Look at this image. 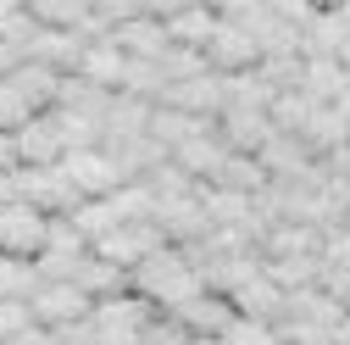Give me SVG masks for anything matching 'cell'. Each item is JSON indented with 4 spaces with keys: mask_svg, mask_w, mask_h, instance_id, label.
I'll use <instances>...</instances> for the list:
<instances>
[{
    "mask_svg": "<svg viewBox=\"0 0 350 345\" xmlns=\"http://www.w3.org/2000/svg\"><path fill=\"white\" fill-rule=\"evenodd\" d=\"M317 262H323V273H350V223H339V229L323 234Z\"/></svg>",
    "mask_w": 350,
    "mask_h": 345,
    "instance_id": "23",
    "label": "cell"
},
{
    "mask_svg": "<svg viewBox=\"0 0 350 345\" xmlns=\"http://www.w3.org/2000/svg\"><path fill=\"white\" fill-rule=\"evenodd\" d=\"M323 251V229L306 223H273L261 240V262H289V256H317Z\"/></svg>",
    "mask_w": 350,
    "mask_h": 345,
    "instance_id": "14",
    "label": "cell"
},
{
    "mask_svg": "<svg viewBox=\"0 0 350 345\" xmlns=\"http://www.w3.org/2000/svg\"><path fill=\"white\" fill-rule=\"evenodd\" d=\"M17 201H23V184H17V167H12V172H0V212L17 206Z\"/></svg>",
    "mask_w": 350,
    "mask_h": 345,
    "instance_id": "27",
    "label": "cell"
},
{
    "mask_svg": "<svg viewBox=\"0 0 350 345\" xmlns=\"http://www.w3.org/2000/svg\"><path fill=\"white\" fill-rule=\"evenodd\" d=\"M306 145H312V156L317 162H328V156H339L345 145H350V123H345V112L339 106H317V117L306 123V134H300Z\"/></svg>",
    "mask_w": 350,
    "mask_h": 345,
    "instance_id": "16",
    "label": "cell"
},
{
    "mask_svg": "<svg viewBox=\"0 0 350 345\" xmlns=\"http://www.w3.org/2000/svg\"><path fill=\"white\" fill-rule=\"evenodd\" d=\"M223 345H284V340H278V323H250V318H234V329L223 334Z\"/></svg>",
    "mask_w": 350,
    "mask_h": 345,
    "instance_id": "25",
    "label": "cell"
},
{
    "mask_svg": "<svg viewBox=\"0 0 350 345\" xmlns=\"http://www.w3.org/2000/svg\"><path fill=\"white\" fill-rule=\"evenodd\" d=\"M128 67H134V62H128V56L111 45V39H95V45L83 51V62H78V78H90L95 90H106V95H122Z\"/></svg>",
    "mask_w": 350,
    "mask_h": 345,
    "instance_id": "13",
    "label": "cell"
},
{
    "mask_svg": "<svg viewBox=\"0 0 350 345\" xmlns=\"http://www.w3.org/2000/svg\"><path fill=\"white\" fill-rule=\"evenodd\" d=\"M261 172H267L273 184H300V179H312V167H317V156H312V145L306 140H289V134H273L267 145H261Z\"/></svg>",
    "mask_w": 350,
    "mask_h": 345,
    "instance_id": "9",
    "label": "cell"
},
{
    "mask_svg": "<svg viewBox=\"0 0 350 345\" xmlns=\"http://www.w3.org/2000/svg\"><path fill=\"white\" fill-rule=\"evenodd\" d=\"M128 290H134L139 301H150L161 318H172V312H184L189 301H200V295H206V279L189 268V256H184L178 245H167V251H156V256H150L145 268H134Z\"/></svg>",
    "mask_w": 350,
    "mask_h": 345,
    "instance_id": "1",
    "label": "cell"
},
{
    "mask_svg": "<svg viewBox=\"0 0 350 345\" xmlns=\"http://www.w3.org/2000/svg\"><path fill=\"white\" fill-rule=\"evenodd\" d=\"M156 17L167 23V39L184 51H206L217 39V28H223L217 6H156Z\"/></svg>",
    "mask_w": 350,
    "mask_h": 345,
    "instance_id": "8",
    "label": "cell"
},
{
    "mask_svg": "<svg viewBox=\"0 0 350 345\" xmlns=\"http://www.w3.org/2000/svg\"><path fill=\"white\" fill-rule=\"evenodd\" d=\"M339 112H345V123H350V95H345V101H339Z\"/></svg>",
    "mask_w": 350,
    "mask_h": 345,
    "instance_id": "28",
    "label": "cell"
},
{
    "mask_svg": "<svg viewBox=\"0 0 350 345\" xmlns=\"http://www.w3.org/2000/svg\"><path fill=\"white\" fill-rule=\"evenodd\" d=\"M300 90L312 95L317 106H339V101L350 95V67H345V62H306Z\"/></svg>",
    "mask_w": 350,
    "mask_h": 345,
    "instance_id": "18",
    "label": "cell"
},
{
    "mask_svg": "<svg viewBox=\"0 0 350 345\" xmlns=\"http://www.w3.org/2000/svg\"><path fill=\"white\" fill-rule=\"evenodd\" d=\"M267 117H273V134H289V140H300V134H306V123L317 117V101L306 95V90H289V95H273Z\"/></svg>",
    "mask_w": 350,
    "mask_h": 345,
    "instance_id": "19",
    "label": "cell"
},
{
    "mask_svg": "<svg viewBox=\"0 0 350 345\" xmlns=\"http://www.w3.org/2000/svg\"><path fill=\"white\" fill-rule=\"evenodd\" d=\"M161 323V312L139 295H122V301H100L90 312V329H95V345H139L150 329Z\"/></svg>",
    "mask_w": 350,
    "mask_h": 345,
    "instance_id": "2",
    "label": "cell"
},
{
    "mask_svg": "<svg viewBox=\"0 0 350 345\" xmlns=\"http://www.w3.org/2000/svg\"><path fill=\"white\" fill-rule=\"evenodd\" d=\"M33 117H39V112L12 90V78H0V134H23Z\"/></svg>",
    "mask_w": 350,
    "mask_h": 345,
    "instance_id": "22",
    "label": "cell"
},
{
    "mask_svg": "<svg viewBox=\"0 0 350 345\" xmlns=\"http://www.w3.org/2000/svg\"><path fill=\"white\" fill-rule=\"evenodd\" d=\"M33 329V312H28V301H0V345H12Z\"/></svg>",
    "mask_w": 350,
    "mask_h": 345,
    "instance_id": "26",
    "label": "cell"
},
{
    "mask_svg": "<svg viewBox=\"0 0 350 345\" xmlns=\"http://www.w3.org/2000/svg\"><path fill=\"white\" fill-rule=\"evenodd\" d=\"M217 134H223V145L234 156H261V145L273 140V117L267 112H250V106H234L217 117Z\"/></svg>",
    "mask_w": 350,
    "mask_h": 345,
    "instance_id": "11",
    "label": "cell"
},
{
    "mask_svg": "<svg viewBox=\"0 0 350 345\" xmlns=\"http://www.w3.org/2000/svg\"><path fill=\"white\" fill-rule=\"evenodd\" d=\"M206 67L223 73V78H234V73H256V67H261V45H256L245 28L223 23V28H217V39L206 45Z\"/></svg>",
    "mask_w": 350,
    "mask_h": 345,
    "instance_id": "10",
    "label": "cell"
},
{
    "mask_svg": "<svg viewBox=\"0 0 350 345\" xmlns=\"http://www.w3.org/2000/svg\"><path fill=\"white\" fill-rule=\"evenodd\" d=\"M28 312H33L39 329H72V323H83L95 312V301L78 284H39V295L28 301Z\"/></svg>",
    "mask_w": 350,
    "mask_h": 345,
    "instance_id": "6",
    "label": "cell"
},
{
    "mask_svg": "<svg viewBox=\"0 0 350 345\" xmlns=\"http://www.w3.org/2000/svg\"><path fill=\"white\" fill-rule=\"evenodd\" d=\"M172 240L161 234V223H122L117 234H106L100 245H95V256L100 262H111V268H122L128 279H134V268H145L156 251H167Z\"/></svg>",
    "mask_w": 350,
    "mask_h": 345,
    "instance_id": "3",
    "label": "cell"
},
{
    "mask_svg": "<svg viewBox=\"0 0 350 345\" xmlns=\"http://www.w3.org/2000/svg\"><path fill=\"white\" fill-rule=\"evenodd\" d=\"M267 172H261V162L256 156H228V167L217 172V190H234V195H250V201H261L267 195Z\"/></svg>",
    "mask_w": 350,
    "mask_h": 345,
    "instance_id": "20",
    "label": "cell"
},
{
    "mask_svg": "<svg viewBox=\"0 0 350 345\" xmlns=\"http://www.w3.org/2000/svg\"><path fill=\"white\" fill-rule=\"evenodd\" d=\"M62 172L72 179V190H78L83 201H106V195H117V190L128 184V172H122L117 156H106V151H72V156H62Z\"/></svg>",
    "mask_w": 350,
    "mask_h": 345,
    "instance_id": "4",
    "label": "cell"
},
{
    "mask_svg": "<svg viewBox=\"0 0 350 345\" xmlns=\"http://www.w3.org/2000/svg\"><path fill=\"white\" fill-rule=\"evenodd\" d=\"M39 295V273L23 256H0V301H33Z\"/></svg>",
    "mask_w": 350,
    "mask_h": 345,
    "instance_id": "21",
    "label": "cell"
},
{
    "mask_svg": "<svg viewBox=\"0 0 350 345\" xmlns=\"http://www.w3.org/2000/svg\"><path fill=\"white\" fill-rule=\"evenodd\" d=\"M45 234H51V218L33 212L28 201L0 212V256H23V262H33V256L45 251Z\"/></svg>",
    "mask_w": 350,
    "mask_h": 345,
    "instance_id": "5",
    "label": "cell"
},
{
    "mask_svg": "<svg viewBox=\"0 0 350 345\" xmlns=\"http://www.w3.org/2000/svg\"><path fill=\"white\" fill-rule=\"evenodd\" d=\"M72 284L90 295L95 307H100V301H122V295H134V290H128V273H122V268H111V262H100L95 251L83 256V268H78V279H72Z\"/></svg>",
    "mask_w": 350,
    "mask_h": 345,
    "instance_id": "15",
    "label": "cell"
},
{
    "mask_svg": "<svg viewBox=\"0 0 350 345\" xmlns=\"http://www.w3.org/2000/svg\"><path fill=\"white\" fill-rule=\"evenodd\" d=\"M12 140H17V167H62V156H67V134H62L56 112H39Z\"/></svg>",
    "mask_w": 350,
    "mask_h": 345,
    "instance_id": "7",
    "label": "cell"
},
{
    "mask_svg": "<svg viewBox=\"0 0 350 345\" xmlns=\"http://www.w3.org/2000/svg\"><path fill=\"white\" fill-rule=\"evenodd\" d=\"M228 301H234V312L250 318V323H278V318H284V295L273 290L267 273H256V279H250L239 295H228Z\"/></svg>",
    "mask_w": 350,
    "mask_h": 345,
    "instance_id": "17",
    "label": "cell"
},
{
    "mask_svg": "<svg viewBox=\"0 0 350 345\" xmlns=\"http://www.w3.org/2000/svg\"><path fill=\"white\" fill-rule=\"evenodd\" d=\"M45 251H51V256H90V240H83V234L72 229V218H51Z\"/></svg>",
    "mask_w": 350,
    "mask_h": 345,
    "instance_id": "24",
    "label": "cell"
},
{
    "mask_svg": "<svg viewBox=\"0 0 350 345\" xmlns=\"http://www.w3.org/2000/svg\"><path fill=\"white\" fill-rule=\"evenodd\" d=\"M339 62H345V67H350V45H345V56H339Z\"/></svg>",
    "mask_w": 350,
    "mask_h": 345,
    "instance_id": "29",
    "label": "cell"
},
{
    "mask_svg": "<svg viewBox=\"0 0 350 345\" xmlns=\"http://www.w3.org/2000/svg\"><path fill=\"white\" fill-rule=\"evenodd\" d=\"M228 156H234V151H228V145H223V134L211 128V134L189 140L184 151H172V167H178V172H189L195 184H217V172L228 167Z\"/></svg>",
    "mask_w": 350,
    "mask_h": 345,
    "instance_id": "12",
    "label": "cell"
}]
</instances>
